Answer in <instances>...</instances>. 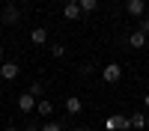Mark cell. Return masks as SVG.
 <instances>
[{
	"label": "cell",
	"instance_id": "603a6c76",
	"mask_svg": "<svg viewBox=\"0 0 149 131\" xmlns=\"http://www.w3.org/2000/svg\"><path fill=\"white\" fill-rule=\"evenodd\" d=\"M3 131H18V128H3Z\"/></svg>",
	"mask_w": 149,
	"mask_h": 131
},
{
	"label": "cell",
	"instance_id": "ac0fdd59",
	"mask_svg": "<svg viewBox=\"0 0 149 131\" xmlns=\"http://www.w3.org/2000/svg\"><path fill=\"white\" fill-rule=\"evenodd\" d=\"M140 33H149V18H140Z\"/></svg>",
	"mask_w": 149,
	"mask_h": 131
},
{
	"label": "cell",
	"instance_id": "2e32d148",
	"mask_svg": "<svg viewBox=\"0 0 149 131\" xmlns=\"http://www.w3.org/2000/svg\"><path fill=\"white\" fill-rule=\"evenodd\" d=\"M42 131H63V125H60V122H45Z\"/></svg>",
	"mask_w": 149,
	"mask_h": 131
},
{
	"label": "cell",
	"instance_id": "ffe728a7",
	"mask_svg": "<svg viewBox=\"0 0 149 131\" xmlns=\"http://www.w3.org/2000/svg\"><path fill=\"white\" fill-rule=\"evenodd\" d=\"M143 107H146V110H149V92H146V98H143Z\"/></svg>",
	"mask_w": 149,
	"mask_h": 131
},
{
	"label": "cell",
	"instance_id": "ba28073f",
	"mask_svg": "<svg viewBox=\"0 0 149 131\" xmlns=\"http://www.w3.org/2000/svg\"><path fill=\"white\" fill-rule=\"evenodd\" d=\"M30 42H33V45H45V42H48V30H45V27L30 30Z\"/></svg>",
	"mask_w": 149,
	"mask_h": 131
},
{
	"label": "cell",
	"instance_id": "e0dca14e",
	"mask_svg": "<svg viewBox=\"0 0 149 131\" xmlns=\"http://www.w3.org/2000/svg\"><path fill=\"white\" fill-rule=\"evenodd\" d=\"M78 71H81V75H93V63H81Z\"/></svg>",
	"mask_w": 149,
	"mask_h": 131
},
{
	"label": "cell",
	"instance_id": "7c38bea8",
	"mask_svg": "<svg viewBox=\"0 0 149 131\" xmlns=\"http://www.w3.org/2000/svg\"><path fill=\"white\" fill-rule=\"evenodd\" d=\"M30 95H33V98H42V92H45V87H42V80H33L30 83V89H27Z\"/></svg>",
	"mask_w": 149,
	"mask_h": 131
},
{
	"label": "cell",
	"instance_id": "8fae6325",
	"mask_svg": "<svg viewBox=\"0 0 149 131\" xmlns=\"http://www.w3.org/2000/svg\"><path fill=\"white\" fill-rule=\"evenodd\" d=\"M36 110H39V116H51L54 113V104L48 98H39V104H36Z\"/></svg>",
	"mask_w": 149,
	"mask_h": 131
},
{
	"label": "cell",
	"instance_id": "30bf717a",
	"mask_svg": "<svg viewBox=\"0 0 149 131\" xmlns=\"http://www.w3.org/2000/svg\"><path fill=\"white\" fill-rule=\"evenodd\" d=\"M63 15H66L69 21H74V18H81L84 12H81V6H78V3H66V6H63Z\"/></svg>",
	"mask_w": 149,
	"mask_h": 131
},
{
	"label": "cell",
	"instance_id": "cb8c5ba5",
	"mask_svg": "<svg viewBox=\"0 0 149 131\" xmlns=\"http://www.w3.org/2000/svg\"><path fill=\"white\" fill-rule=\"evenodd\" d=\"M69 3H81V0H69Z\"/></svg>",
	"mask_w": 149,
	"mask_h": 131
},
{
	"label": "cell",
	"instance_id": "3957f363",
	"mask_svg": "<svg viewBox=\"0 0 149 131\" xmlns=\"http://www.w3.org/2000/svg\"><path fill=\"white\" fill-rule=\"evenodd\" d=\"M15 104H18V110H21V113H33V110H36V104H39V98H33L30 92H24V95H18V101H15Z\"/></svg>",
	"mask_w": 149,
	"mask_h": 131
},
{
	"label": "cell",
	"instance_id": "d6986e66",
	"mask_svg": "<svg viewBox=\"0 0 149 131\" xmlns=\"http://www.w3.org/2000/svg\"><path fill=\"white\" fill-rule=\"evenodd\" d=\"M24 131H42V128H36V122H30V125L24 128Z\"/></svg>",
	"mask_w": 149,
	"mask_h": 131
},
{
	"label": "cell",
	"instance_id": "5bb4252c",
	"mask_svg": "<svg viewBox=\"0 0 149 131\" xmlns=\"http://www.w3.org/2000/svg\"><path fill=\"white\" fill-rule=\"evenodd\" d=\"M81 12H95V6H98V0H81Z\"/></svg>",
	"mask_w": 149,
	"mask_h": 131
},
{
	"label": "cell",
	"instance_id": "9c48e42d",
	"mask_svg": "<svg viewBox=\"0 0 149 131\" xmlns=\"http://www.w3.org/2000/svg\"><path fill=\"white\" fill-rule=\"evenodd\" d=\"M128 45H131V48H137V51H140V48L146 45V33H140V30H134V33L128 36Z\"/></svg>",
	"mask_w": 149,
	"mask_h": 131
},
{
	"label": "cell",
	"instance_id": "6da1fadb",
	"mask_svg": "<svg viewBox=\"0 0 149 131\" xmlns=\"http://www.w3.org/2000/svg\"><path fill=\"white\" fill-rule=\"evenodd\" d=\"M104 128H107V131H128V128H131V119L122 116V113H113V116H107Z\"/></svg>",
	"mask_w": 149,
	"mask_h": 131
},
{
	"label": "cell",
	"instance_id": "5b68a950",
	"mask_svg": "<svg viewBox=\"0 0 149 131\" xmlns=\"http://www.w3.org/2000/svg\"><path fill=\"white\" fill-rule=\"evenodd\" d=\"M21 75V69L15 63H0V78H6V80H15Z\"/></svg>",
	"mask_w": 149,
	"mask_h": 131
},
{
	"label": "cell",
	"instance_id": "7a4b0ae2",
	"mask_svg": "<svg viewBox=\"0 0 149 131\" xmlns=\"http://www.w3.org/2000/svg\"><path fill=\"white\" fill-rule=\"evenodd\" d=\"M102 78H104L107 83H119V78H122V66H119V63H107V66L102 69Z\"/></svg>",
	"mask_w": 149,
	"mask_h": 131
},
{
	"label": "cell",
	"instance_id": "52a82bcc",
	"mask_svg": "<svg viewBox=\"0 0 149 131\" xmlns=\"http://www.w3.org/2000/svg\"><path fill=\"white\" fill-rule=\"evenodd\" d=\"M66 110H69L72 116H78V113L84 110V101L78 98V95H69V98H66Z\"/></svg>",
	"mask_w": 149,
	"mask_h": 131
},
{
	"label": "cell",
	"instance_id": "9a60e30c",
	"mask_svg": "<svg viewBox=\"0 0 149 131\" xmlns=\"http://www.w3.org/2000/svg\"><path fill=\"white\" fill-rule=\"evenodd\" d=\"M51 57H57V60L66 57V48H63V45H51Z\"/></svg>",
	"mask_w": 149,
	"mask_h": 131
},
{
	"label": "cell",
	"instance_id": "4fadbf2b",
	"mask_svg": "<svg viewBox=\"0 0 149 131\" xmlns=\"http://www.w3.org/2000/svg\"><path fill=\"white\" fill-rule=\"evenodd\" d=\"M131 128H146V116L143 113H131Z\"/></svg>",
	"mask_w": 149,
	"mask_h": 131
},
{
	"label": "cell",
	"instance_id": "7402d4cb",
	"mask_svg": "<svg viewBox=\"0 0 149 131\" xmlns=\"http://www.w3.org/2000/svg\"><path fill=\"white\" fill-rule=\"evenodd\" d=\"M72 131H86V128H72Z\"/></svg>",
	"mask_w": 149,
	"mask_h": 131
},
{
	"label": "cell",
	"instance_id": "8992f818",
	"mask_svg": "<svg viewBox=\"0 0 149 131\" xmlns=\"http://www.w3.org/2000/svg\"><path fill=\"white\" fill-rule=\"evenodd\" d=\"M18 18H21V12H18L15 6H12V3H9L6 9H0V21H3V24H15Z\"/></svg>",
	"mask_w": 149,
	"mask_h": 131
},
{
	"label": "cell",
	"instance_id": "44dd1931",
	"mask_svg": "<svg viewBox=\"0 0 149 131\" xmlns=\"http://www.w3.org/2000/svg\"><path fill=\"white\" fill-rule=\"evenodd\" d=\"M0 60H3V45H0Z\"/></svg>",
	"mask_w": 149,
	"mask_h": 131
},
{
	"label": "cell",
	"instance_id": "277c9868",
	"mask_svg": "<svg viewBox=\"0 0 149 131\" xmlns=\"http://www.w3.org/2000/svg\"><path fill=\"white\" fill-rule=\"evenodd\" d=\"M125 12H128L131 18H143L146 3H143V0H128V3H125Z\"/></svg>",
	"mask_w": 149,
	"mask_h": 131
}]
</instances>
